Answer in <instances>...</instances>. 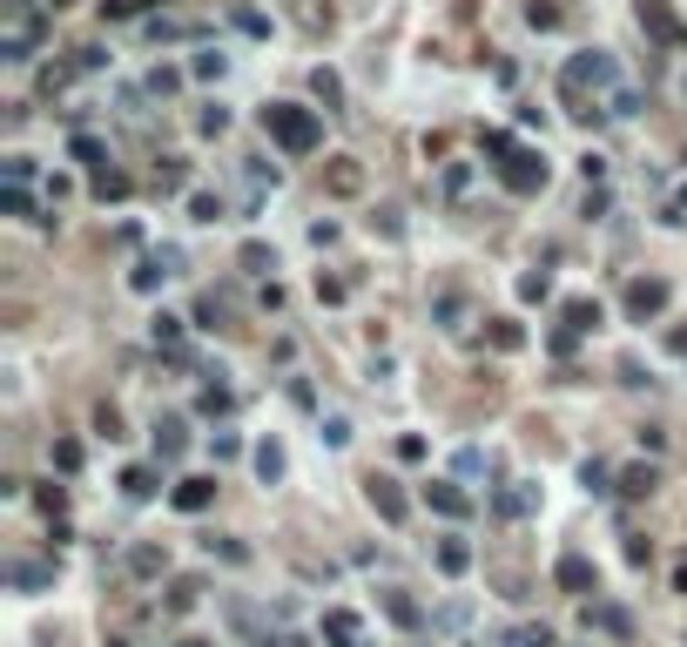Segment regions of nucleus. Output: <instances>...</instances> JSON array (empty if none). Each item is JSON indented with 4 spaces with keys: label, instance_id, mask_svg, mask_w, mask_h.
<instances>
[{
    "label": "nucleus",
    "instance_id": "a878e982",
    "mask_svg": "<svg viewBox=\"0 0 687 647\" xmlns=\"http://www.w3.org/2000/svg\"><path fill=\"white\" fill-rule=\"evenodd\" d=\"M492 344H499V351H512V344H519V324H512V317H499V324H492Z\"/></svg>",
    "mask_w": 687,
    "mask_h": 647
},
{
    "label": "nucleus",
    "instance_id": "4be33fe9",
    "mask_svg": "<svg viewBox=\"0 0 687 647\" xmlns=\"http://www.w3.org/2000/svg\"><path fill=\"white\" fill-rule=\"evenodd\" d=\"M607 115H641V95H633V88H613L607 95Z\"/></svg>",
    "mask_w": 687,
    "mask_h": 647
},
{
    "label": "nucleus",
    "instance_id": "6ab92c4d",
    "mask_svg": "<svg viewBox=\"0 0 687 647\" xmlns=\"http://www.w3.org/2000/svg\"><path fill=\"white\" fill-rule=\"evenodd\" d=\"M661 479H654V466H633V472H620V492L627 499H641V492H654Z\"/></svg>",
    "mask_w": 687,
    "mask_h": 647
},
{
    "label": "nucleus",
    "instance_id": "4468645a",
    "mask_svg": "<svg viewBox=\"0 0 687 647\" xmlns=\"http://www.w3.org/2000/svg\"><path fill=\"white\" fill-rule=\"evenodd\" d=\"M331 190L337 196H357V190H364V169H357V162H331Z\"/></svg>",
    "mask_w": 687,
    "mask_h": 647
},
{
    "label": "nucleus",
    "instance_id": "a211bd4d",
    "mask_svg": "<svg viewBox=\"0 0 687 647\" xmlns=\"http://www.w3.org/2000/svg\"><path fill=\"white\" fill-rule=\"evenodd\" d=\"M122 492H128V499H149V492H156V472H149V466H128L122 472Z\"/></svg>",
    "mask_w": 687,
    "mask_h": 647
},
{
    "label": "nucleus",
    "instance_id": "7c9ffc66",
    "mask_svg": "<svg viewBox=\"0 0 687 647\" xmlns=\"http://www.w3.org/2000/svg\"><path fill=\"white\" fill-rule=\"evenodd\" d=\"M34 176V156H7V182H27Z\"/></svg>",
    "mask_w": 687,
    "mask_h": 647
},
{
    "label": "nucleus",
    "instance_id": "f8f14e48",
    "mask_svg": "<svg viewBox=\"0 0 687 647\" xmlns=\"http://www.w3.org/2000/svg\"><path fill=\"white\" fill-rule=\"evenodd\" d=\"M156 458H182V418H162L156 425Z\"/></svg>",
    "mask_w": 687,
    "mask_h": 647
},
{
    "label": "nucleus",
    "instance_id": "7ed1b4c3",
    "mask_svg": "<svg viewBox=\"0 0 687 647\" xmlns=\"http://www.w3.org/2000/svg\"><path fill=\"white\" fill-rule=\"evenodd\" d=\"M559 88H566V101H579V95H613V88H620V67H613V55H600V47H593V55H573V61H566L559 67Z\"/></svg>",
    "mask_w": 687,
    "mask_h": 647
},
{
    "label": "nucleus",
    "instance_id": "423d86ee",
    "mask_svg": "<svg viewBox=\"0 0 687 647\" xmlns=\"http://www.w3.org/2000/svg\"><path fill=\"white\" fill-rule=\"evenodd\" d=\"M627 311H633V317H654V311H667V283H661V277L627 283Z\"/></svg>",
    "mask_w": 687,
    "mask_h": 647
},
{
    "label": "nucleus",
    "instance_id": "f257e3e1",
    "mask_svg": "<svg viewBox=\"0 0 687 647\" xmlns=\"http://www.w3.org/2000/svg\"><path fill=\"white\" fill-rule=\"evenodd\" d=\"M263 135L283 149V156H311V149L323 142V122L311 108H297V101H270L263 108Z\"/></svg>",
    "mask_w": 687,
    "mask_h": 647
},
{
    "label": "nucleus",
    "instance_id": "6e6552de",
    "mask_svg": "<svg viewBox=\"0 0 687 647\" xmlns=\"http://www.w3.org/2000/svg\"><path fill=\"white\" fill-rule=\"evenodd\" d=\"M176 263H182V257H176V250H162V257H149L142 270H135V291H156V283H162V277H176Z\"/></svg>",
    "mask_w": 687,
    "mask_h": 647
},
{
    "label": "nucleus",
    "instance_id": "9d476101",
    "mask_svg": "<svg viewBox=\"0 0 687 647\" xmlns=\"http://www.w3.org/2000/svg\"><path fill=\"white\" fill-rule=\"evenodd\" d=\"M210 499H216V479H182L176 486V506H182V513H202Z\"/></svg>",
    "mask_w": 687,
    "mask_h": 647
},
{
    "label": "nucleus",
    "instance_id": "b1692460",
    "mask_svg": "<svg viewBox=\"0 0 687 647\" xmlns=\"http://www.w3.org/2000/svg\"><path fill=\"white\" fill-rule=\"evenodd\" d=\"M189 216H196V223H216L222 202H216V196H189Z\"/></svg>",
    "mask_w": 687,
    "mask_h": 647
},
{
    "label": "nucleus",
    "instance_id": "bb28decb",
    "mask_svg": "<svg viewBox=\"0 0 687 647\" xmlns=\"http://www.w3.org/2000/svg\"><path fill=\"white\" fill-rule=\"evenodd\" d=\"M196 405H202V412H210V418H216V412H230V391H222V385H210V391H202V398H196Z\"/></svg>",
    "mask_w": 687,
    "mask_h": 647
},
{
    "label": "nucleus",
    "instance_id": "9b49d317",
    "mask_svg": "<svg viewBox=\"0 0 687 647\" xmlns=\"http://www.w3.org/2000/svg\"><path fill=\"white\" fill-rule=\"evenodd\" d=\"M559 587H566V593H587V587H593V567H587L579 553H566V560H559Z\"/></svg>",
    "mask_w": 687,
    "mask_h": 647
},
{
    "label": "nucleus",
    "instance_id": "412c9836",
    "mask_svg": "<svg viewBox=\"0 0 687 647\" xmlns=\"http://www.w3.org/2000/svg\"><path fill=\"white\" fill-rule=\"evenodd\" d=\"M256 472H263V486L283 479V452H277V446H256Z\"/></svg>",
    "mask_w": 687,
    "mask_h": 647
},
{
    "label": "nucleus",
    "instance_id": "1a4fd4ad",
    "mask_svg": "<svg viewBox=\"0 0 687 647\" xmlns=\"http://www.w3.org/2000/svg\"><path fill=\"white\" fill-rule=\"evenodd\" d=\"M425 499H432L445 519H466V513H472V499H466L458 486H425Z\"/></svg>",
    "mask_w": 687,
    "mask_h": 647
},
{
    "label": "nucleus",
    "instance_id": "dca6fc26",
    "mask_svg": "<svg viewBox=\"0 0 687 647\" xmlns=\"http://www.w3.org/2000/svg\"><path fill=\"white\" fill-rule=\"evenodd\" d=\"M0 210H7V216H27V223H41V216H34V202H27V190H21V182H7V190H0Z\"/></svg>",
    "mask_w": 687,
    "mask_h": 647
},
{
    "label": "nucleus",
    "instance_id": "2f4dec72",
    "mask_svg": "<svg viewBox=\"0 0 687 647\" xmlns=\"http://www.w3.org/2000/svg\"><path fill=\"white\" fill-rule=\"evenodd\" d=\"M101 7H108V14H115V21H128V14H135V7H142V0H101Z\"/></svg>",
    "mask_w": 687,
    "mask_h": 647
},
{
    "label": "nucleus",
    "instance_id": "f03ea898",
    "mask_svg": "<svg viewBox=\"0 0 687 647\" xmlns=\"http://www.w3.org/2000/svg\"><path fill=\"white\" fill-rule=\"evenodd\" d=\"M41 41H47V14L34 7V0H0V55L27 61Z\"/></svg>",
    "mask_w": 687,
    "mask_h": 647
},
{
    "label": "nucleus",
    "instance_id": "aec40b11",
    "mask_svg": "<svg viewBox=\"0 0 687 647\" xmlns=\"http://www.w3.org/2000/svg\"><path fill=\"white\" fill-rule=\"evenodd\" d=\"M593 324H600V303H587V297L566 303V331H593Z\"/></svg>",
    "mask_w": 687,
    "mask_h": 647
},
{
    "label": "nucleus",
    "instance_id": "2eb2a0df",
    "mask_svg": "<svg viewBox=\"0 0 687 647\" xmlns=\"http://www.w3.org/2000/svg\"><path fill=\"white\" fill-rule=\"evenodd\" d=\"M95 196L101 202H122L128 196V176H122V169H101V176H95Z\"/></svg>",
    "mask_w": 687,
    "mask_h": 647
},
{
    "label": "nucleus",
    "instance_id": "ddd939ff",
    "mask_svg": "<svg viewBox=\"0 0 687 647\" xmlns=\"http://www.w3.org/2000/svg\"><path fill=\"white\" fill-rule=\"evenodd\" d=\"M323 634H331L337 647H357V614H344V607H337V614H323Z\"/></svg>",
    "mask_w": 687,
    "mask_h": 647
},
{
    "label": "nucleus",
    "instance_id": "c85d7f7f",
    "mask_svg": "<svg viewBox=\"0 0 687 647\" xmlns=\"http://www.w3.org/2000/svg\"><path fill=\"white\" fill-rule=\"evenodd\" d=\"M526 21H532V27H559V7H539V0H532V7H526Z\"/></svg>",
    "mask_w": 687,
    "mask_h": 647
},
{
    "label": "nucleus",
    "instance_id": "c756f323",
    "mask_svg": "<svg viewBox=\"0 0 687 647\" xmlns=\"http://www.w3.org/2000/svg\"><path fill=\"white\" fill-rule=\"evenodd\" d=\"M196 128H202V135H222V128H230V115H222V108H202Z\"/></svg>",
    "mask_w": 687,
    "mask_h": 647
},
{
    "label": "nucleus",
    "instance_id": "393cba45",
    "mask_svg": "<svg viewBox=\"0 0 687 647\" xmlns=\"http://www.w3.org/2000/svg\"><path fill=\"white\" fill-rule=\"evenodd\" d=\"M189 75H196V81H216L222 75V55H196V61H189Z\"/></svg>",
    "mask_w": 687,
    "mask_h": 647
},
{
    "label": "nucleus",
    "instance_id": "20e7f679",
    "mask_svg": "<svg viewBox=\"0 0 687 647\" xmlns=\"http://www.w3.org/2000/svg\"><path fill=\"white\" fill-rule=\"evenodd\" d=\"M492 156H499V182L512 196H532V190H546V162L532 156V149H512V135H492Z\"/></svg>",
    "mask_w": 687,
    "mask_h": 647
},
{
    "label": "nucleus",
    "instance_id": "5701e85b",
    "mask_svg": "<svg viewBox=\"0 0 687 647\" xmlns=\"http://www.w3.org/2000/svg\"><path fill=\"white\" fill-rule=\"evenodd\" d=\"M466 190H472V169L452 162V169H445V196H466Z\"/></svg>",
    "mask_w": 687,
    "mask_h": 647
},
{
    "label": "nucleus",
    "instance_id": "f3484780",
    "mask_svg": "<svg viewBox=\"0 0 687 647\" xmlns=\"http://www.w3.org/2000/svg\"><path fill=\"white\" fill-rule=\"evenodd\" d=\"M438 567L445 573H466L472 567V547H466V539H445V547H438Z\"/></svg>",
    "mask_w": 687,
    "mask_h": 647
},
{
    "label": "nucleus",
    "instance_id": "cd10ccee",
    "mask_svg": "<svg viewBox=\"0 0 687 647\" xmlns=\"http://www.w3.org/2000/svg\"><path fill=\"white\" fill-rule=\"evenodd\" d=\"M385 607H391V621H405V627H418V607H411V601H405V593H391V601H385Z\"/></svg>",
    "mask_w": 687,
    "mask_h": 647
},
{
    "label": "nucleus",
    "instance_id": "39448f33",
    "mask_svg": "<svg viewBox=\"0 0 687 647\" xmlns=\"http://www.w3.org/2000/svg\"><path fill=\"white\" fill-rule=\"evenodd\" d=\"M641 27H647V34H661L667 47H681V41H687V27L674 21V14H667V0H641Z\"/></svg>",
    "mask_w": 687,
    "mask_h": 647
},
{
    "label": "nucleus",
    "instance_id": "0eeeda50",
    "mask_svg": "<svg viewBox=\"0 0 687 647\" xmlns=\"http://www.w3.org/2000/svg\"><path fill=\"white\" fill-rule=\"evenodd\" d=\"M364 492H371V506H377V513H385L391 526L405 519V492H398V479H377V472H371V486H364Z\"/></svg>",
    "mask_w": 687,
    "mask_h": 647
}]
</instances>
